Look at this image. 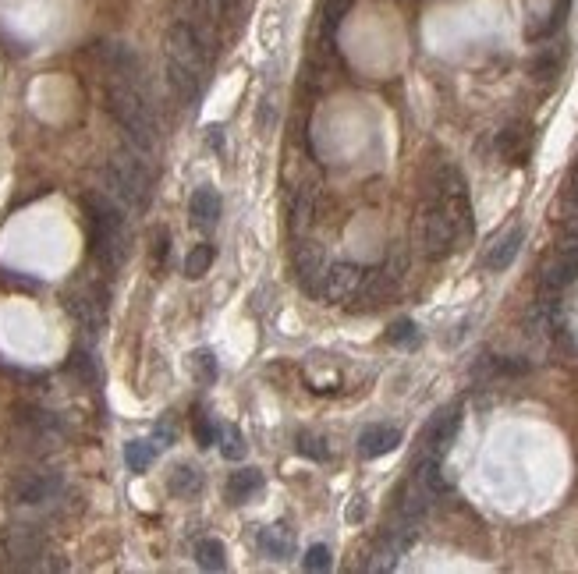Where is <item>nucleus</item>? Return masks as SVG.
<instances>
[{"mask_svg":"<svg viewBox=\"0 0 578 574\" xmlns=\"http://www.w3.org/2000/svg\"><path fill=\"white\" fill-rule=\"evenodd\" d=\"M206 71H210V43L188 22H174L167 32V82L178 100L196 103L203 96Z\"/></svg>","mask_w":578,"mask_h":574,"instance_id":"f257e3e1","label":"nucleus"},{"mask_svg":"<svg viewBox=\"0 0 578 574\" xmlns=\"http://www.w3.org/2000/svg\"><path fill=\"white\" fill-rule=\"evenodd\" d=\"M128 241H132V231H128L125 220V206H118L114 199H89V245H93L96 263L107 273H114L128 256Z\"/></svg>","mask_w":578,"mask_h":574,"instance_id":"f03ea898","label":"nucleus"},{"mask_svg":"<svg viewBox=\"0 0 578 574\" xmlns=\"http://www.w3.org/2000/svg\"><path fill=\"white\" fill-rule=\"evenodd\" d=\"M107 107L114 114V121L121 125V132L135 142L139 149H153L157 146V117H153V107L142 96L139 82L128 75H118L107 89Z\"/></svg>","mask_w":578,"mask_h":574,"instance_id":"7ed1b4c3","label":"nucleus"},{"mask_svg":"<svg viewBox=\"0 0 578 574\" xmlns=\"http://www.w3.org/2000/svg\"><path fill=\"white\" fill-rule=\"evenodd\" d=\"M103 181H107L110 199L132 213H142L149 206V199H153V174H149L146 163L132 153L114 156V160L107 163V171H103Z\"/></svg>","mask_w":578,"mask_h":574,"instance_id":"20e7f679","label":"nucleus"},{"mask_svg":"<svg viewBox=\"0 0 578 574\" xmlns=\"http://www.w3.org/2000/svg\"><path fill=\"white\" fill-rule=\"evenodd\" d=\"M430 206H437L440 213H444L447 220L454 224V231H458L461 245L472 238V202H469V188H465V178H461L458 167H440L437 178H433L430 185Z\"/></svg>","mask_w":578,"mask_h":574,"instance_id":"39448f33","label":"nucleus"},{"mask_svg":"<svg viewBox=\"0 0 578 574\" xmlns=\"http://www.w3.org/2000/svg\"><path fill=\"white\" fill-rule=\"evenodd\" d=\"M454 249H461V238L454 231V224L437 210V206H426L419 220V252L426 259H444Z\"/></svg>","mask_w":578,"mask_h":574,"instance_id":"423d86ee","label":"nucleus"},{"mask_svg":"<svg viewBox=\"0 0 578 574\" xmlns=\"http://www.w3.org/2000/svg\"><path fill=\"white\" fill-rule=\"evenodd\" d=\"M362 280H366V270L355 263H327V270H323L320 277V287H316V295L323 298V302H355L362 291Z\"/></svg>","mask_w":578,"mask_h":574,"instance_id":"0eeeda50","label":"nucleus"},{"mask_svg":"<svg viewBox=\"0 0 578 574\" xmlns=\"http://www.w3.org/2000/svg\"><path fill=\"white\" fill-rule=\"evenodd\" d=\"M64 493V482L61 475L54 472H29L22 479L11 482V500L22 507H43L50 500H57Z\"/></svg>","mask_w":578,"mask_h":574,"instance_id":"6e6552de","label":"nucleus"},{"mask_svg":"<svg viewBox=\"0 0 578 574\" xmlns=\"http://www.w3.org/2000/svg\"><path fill=\"white\" fill-rule=\"evenodd\" d=\"M0 546H4V553H8L15 564L36 567V560L47 553V536H43L36 525H11L8 532H4V539H0Z\"/></svg>","mask_w":578,"mask_h":574,"instance_id":"1a4fd4ad","label":"nucleus"},{"mask_svg":"<svg viewBox=\"0 0 578 574\" xmlns=\"http://www.w3.org/2000/svg\"><path fill=\"white\" fill-rule=\"evenodd\" d=\"M458 429H461V408L451 404V408H444V412L430 422V429L422 433V454H433V458L444 461V454L451 450Z\"/></svg>","mask_w":578,"mask_h":574,"instance_id":"9d476101","label":"nucleus"},{"mask_svg":"<svg viewBox=\"0 0 578 574\" xmlns=\"http://www.w3.org/2000/svg\"><path fill=\"white\" fill-rule=\"evenodd\" d=\"M323 270H327V252H323L320 241H298V249H295V277H298V284H302L305 291H313V295H316Z\"/></svg>","mask_w":578,"mask_h":574,"instance_id":"9b49d317","label":"nucleus"},{"mask_svg":"<svg viewBox=\"0 0 578 574\" xmlns=\"http://www.w3.org/2000/svg\"><path fill=\"white\" fill-rule=\"evenodd\" d=\"M68 312L75 316V323L86 330L89 337H96L107 326V302H103L96 291H82V295H71Z\"/></svg>","mask_w":578,"mask_h":574,"instance_id":"f8f14e48","label":"nucleus"},{"mask_svg":"<svg viewBox=\"0 0 578 574\" xmlns=\"http://www.w3.org/2000/svg\"><path fill=\"white\" fill-rule=\"evenodd\" d=\"M497 153L500 160L508 163H529L532 156V125H525V121H515V125H508L504 132L497 135Z\"/></svg>","mask_w":578,"mask_h":574,"instance_id":"ddd939ff","label":"nucleus"},{"mask_svg":"<svg viewBox=\"0 0 578 574\" xmlns=\"http://www.w3.org/2000/svg\"><path fill=\"white\" fill-rule=\"evenodd\" d=\"M578 280V263L571 256H564V252H557L550 263H543V270H539V291L543 295H561L564 287L575 284Z\"/></svg>","mask_w":578,"mask_h":574,"instance_id":"4468645a","label":"nucleus"},{"mask_svg":"<svg viewBox=\"0 0 578 574\" xmlns=\"http://www.w3.org/2000/svg\"><path fill=\"white\" fill-rule=\"evenodd\" d=\"M316 220V188L313 185H298L288 199V227L295 238H302Z\"/></svg>","mask_w":578,"mask_h":574,"instance_id":"2eb2a0df","label":"nucleus"},{"mask_svg":"<svg viewBox=\"0 0 578 574\" xmlns=\"http://www.w3.org/2000/svg\"><path fill=\"white\" fill-rule=\"evenodd\" d=\"M522 241H525V231H522V227H511V231H504L497 241H493L490 249H486L483 266H486V270H490V273L508 270V266L515 263L518 249H522Z\"/></svg>","mask_w":578,"mask_h":574,"instance_id":"dca6fc26","label":"nucleus"},{"mask_svg":"<svg viewBox=\"0 0 578 574\" xmlns=\"http://www.w3.org/2000/svg\"><path fill=\"white\" fill-rule=\"evenodd\" d=\"M256 546H259V553H263V557L288 560L291 553H295V536H291L288 525H266V528H259Z\"/></svg>","mask_w":578,"mask_h":574,"instance_id":"f3484780","label":"nucleus"},{"mask_svg":"<svg viewBox=\"0 0 578 574\" xmlns=\"http://www.w3.org/2000/svg\"><path fill=\"white\" fill-rule=\"evenodd\" d=\"M401 443V429L394 426H369L359 436V454L362 458H383Z\"/></svg>","mask_w":578,"mask_h":574,"instance_id":"a211bd4d","label":"nucleus"},{"mask_svg":"<svg viewBox=\"0 0 578 574\" xmlns=\"http://www.w3.org/2000/svg\"><path fill=\"white\" fill-rule=\"evenodd\" d=\"M430 500H433V493L412 475V479H408V486L401 489V497H398V514L405 521H415V525H419L422 514L430 511Z\"/></svg>","mask_w":578,"mask_h":574,"instance_id":"6ab92c4d","label":"nucleus"},{"mask_svg":"<svg viewBox=\"0 0 578 574\" xmlns=\"http://www.w3.org/2000/svg\"><path fill=\"white\" fill-rule=\"evenodd\" d=\"M259 489H263V472H256V468H242V472H235L227 479V497H231V504H245L249 497H256Z\"/></svg>","mask_w":578,"mask_h":574,"instance_id":"aec40b11","label":"nucleus"},{"mask_svg":"<svg viewBox=\"0 0 578 574\" xmlns=\"http://www.w3.org/2000/svg\"><path fill=\"white\" fill-rule=\"evenodd\" d=\"M188 210H192L196 224H203V227L217 224L220 220V195L213 192V188H196L192 199H188Z\"/></svg>","mask_w":578,"mask_h":574,"instance_id":"412c9836","label":"nucleus"},{"mask_svg":"<svg viewBox=\"0 0 578 574\" xmlns=\"http://www.w3.org/2000/svg\"><path fill=\"white\" fill-rule=\"evenodd\" d=\"M167 489H171L174 497H196L199 489H203V472L196 465H178L167 479Z\"/></svg>","mask_w":578,"mask_h":574,"instance_id":"4be33fe9","label":"nucleus"},{"mask_svg":"<svg viewBox=\"0 0 578 574\" xmlns=\"http://www.w3.org/2000/svg\"><path fill=\"white\" fill-rule=\"evenodd\" d=\"M196 564L203 567V571H224V567H227L224 543H217V539H199V543H196Z\"/></svg>","mask_w":578,"mask_h":574,"instance_id":"5701e85b","label":"nucleus"},{"mask_svg":"<svg viewBox=\"0 0 578 574\" xmlns=\"http://www.w3.org/2000/svg\"><path fill=\"white\" fill-rule=\"evenodd\" d=\"M213 256H217V252H213L210 241L196 245V249H192V252L185 256V277H188V280L206 277V273H210V266H213Z\"/></svg>","mask_w":578,"mask_h":574,"instance_id":"b1692460","label":"nucleus"},{"mask_svg":"<svg viewBox=\"0 0 578 574\" xmlns=\"http://www.w3.org/2000/svg\"><path fill=\"white\" fill-rule=\"evenodd\" d=\"M217 443H220V454H224L227 461H242L245 458V436L238 426H220L217 429Z\"/></svg>","mask_w":578,"mask_h":574,"instance_id":"393cba45","label":"nucleus"},{"mask_svg":"<svg viewBox=\"0 0 578 574\" xmlns=\"http://www.w3.org/2000/svg\"><path fill=\"white\" fill-rule=\"evenodd\" d=\"M153 458H157V447H153L149 440H132L125 447V465L132 468L135 475L146 472V468L153 465Z\"/></svg>","mask_w":578,"mask_h":574,"instance_id":"a878e982","label":"nucleus"},{"mask_svg":"<svg viewBox=\"0 0 578 574\" xmlns=\"http://www.w3.org/2000/svg\"><path fill=\"white\" fill-rule=\"evenodd\" d=\"M476 373H486V376H522V373H529V362H515V358H493V355H486L483 362H479Z\"/></svg>","mask_w":578,"mask_h":574,"instance_id":"bb28decb","label":"nucleus"},{"mask_svg":"<svg viewBox=\"0 0 578 574\" xmlns=\"http://www.w3.org/2000/svg\"><path fill=\"white\" fill-rule=\"evenodd\" d=\"M387 341L398 344V348H415V344H419V326H415L412 319H398V323L391 326Z\"/></svg>","mask_w":578,"mask_h":574,"instance_id":"cd10ccee","label":"nucleus"},{"mask_svg":"<svg viewBox=\"0 0 578 574\" xmlns=\"http://www.w3.org/2000/svg\"><path fill=\"white\" fill-rule=\"evenodd\" d=\"M302 567L305 571H330V567H334V553H330V546H323V543L309 546L302 557Z\"/></svg>","mask_w":578,"mask_h":574,"instance_id":"c85d7f7f","label":"nucleus"},{"mask_svg":"<svg viewBox=\"0 0 578 574\" xmlns=\"http://www.w3.org/2000/svg\"><path fill=\"white\" fill-rule=\"evenodd\" d=\"M295 447H298V454H302V458H313V461H327L330 458L327 443H323L320 436H313V433H298Z\"/></svg>","mask_w":578,"mask_h":574,"instance_id":"c756f323","label":"nucleus"},{"mask_svg":"<svg viewBox=\"0 0 578 574\" xmlns=\"http://www.w3.org/2000/svg\"><path fill=\"white\" fill-rule=\"evenodd\" d=\"M348 8H352V0H327V4H323V32H327V36L341 25Z\"/></svg>","mask_w":578,"mask_h":574,"instance_id":"7c9ffc66","label":"nucleus"},{"mask_svg":"<svg viewBox=\"0 0 578 574\" xmlns=\"http://www.w3.org/2000/svg\"><path fill=\"white\" fill-rule=\"evenodd\" d=\"M192 365H196V376H199V380H203V383H213V380H217L220 369H217V358H213L210 351H196Z\"/></svg>","mask_w":578,"mask_h":574,"instance_id":"2f4dec72","label":"nucleus"},{"mask_svg":"<svg viewBox=\"0 0 578 574\" xmlns=\"http://www.w3.org/2000/svg\"><path fill=\"white\" fill-rule=\"evenodd\" d=\"M270 125H277V100L274 96H263V103H259V128H270Z\"/></svg>","mask_w":578,"mask_h":574,"instance_id":"473e14b6","label":"nucleus"},{"mask_svg":"<svg viewBox=\"0 0 578 574\" xmlns=\"http://www.w3.org/2000/svg\"><path fill=\"white\" fill-rule=\"evenodd\" d=\"M561 252L564 256H571L578 263V224L575 227H568V234L561 238Z\"/></svg>","mask_w":578,"mask_h":574,"instance_id":"72a5a7b5","label":"nucleus"},{"mask_svg":"<svg viewBox=\"0 0 578 574\" xmlns=\"http://www.w3.org/2000/svg\"><path fill=\"white\" fill-rule=\"evenodd\" d=\"M71 369H79L86 380H96V369H93V362H89V355H82V351H75L71 355Z\"/></svg>","mask_w":578,"mask_h":574,"instance_id":"f704fd0d","label":"nucleus"},{"mask_svg":"<svg viewBox=\"0 0 578 574\" xmlns=\"http://www.w3.org/2000/svg\"><path fill=\"white\" fill-rule=\"evenodd\" d=\"M196 436H199V443H203V447H213V443H217V426H210L206 419H199Z\"/></svg>","mask_w":578,"mask_h":574,"instance_id":"c9c22d12","label":"nucleus"},{"mask_svg":"<svg viewBox=\"0 0 578 574\" xmlns=\"http://www.w3.org/2000/svg\"><path fill=\"white\" fill-rule=\"evenodd\" d=\"M568 206L578 213V160H575V171H571V185H568Z\"/></svg>","mask_w":578,"mask_h":574,"instance_id":"e433bc0d","label":"nucleus"},{"mask_svg":"<svg viewBox=\"0 0 578 574\" xmlns=\"http://www.w3.org/2000/svg\"><path fill=\"white\" fill-rule=\"evenodd\" d=\"M220 8H224V15H238L242 0H220Z\"/></svg>","mask_w":578,"mask_h":574,"instance_id":"4c0bfd02","label":"nucleus"}]
</instances>
